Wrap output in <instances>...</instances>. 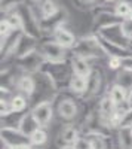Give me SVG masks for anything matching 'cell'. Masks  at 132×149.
Segmentation results:
<instances>
[{
  "instance_id": "obj_1",
  "label": "cell",
  "mask_w": 132,
  "mask_h": 149,
  "mask_svg": "<svg viewBox=\"0 0 132 149\" xmlns=\"http://www.w3.org/2000/svg\"><path fill=\"white\" fill-rule=\"evenodd\" d=\"M40 72L52 81L56 91H68L70 79L73 76V69H71L70 60L65 63H47L46 61Z\"/></svg>"
},
{
  "instance_id": "obj_2",
  "label": "cell",
  "mask_w": 132,
  "mask_h": 149,
  "mask_svg": "<svg viewBox=\"0 0 132 149\" xmlns=\"http://www.w3.org/2000/svg\"><path fill=\"white\" fill-rule=\"evenodd\" d=\"M71 55H76V57H82L85 60H98L102 58L105 55L104 52V48L100 42V37L98 34H89V36H83L80 39H77L74 48L71 49Z\"/></svg>"
},
{
  "instance_id": "obj_3",
  "label": "cell",
  "mask_w": 132,
  "mask_h": 149,
  "mask_svg": "<svg viewBox=\"0 0 132 149\" xmlns=\"http://www.w3.org/2000/svg\"><path fill=\"white\" fill-rule=\"evenodd\" d=\"M39 51L47 63H65L70 60V49L61 46L54 39L39 43Z\"/></svg>"
},
{
  "instance_id": "obj_4",
  "label": "cell",
  "mask_w": 132,
  "mask_h": 149,
  "mask_svg": "<svg viewBox=\"0 0 132 149\" xmlns=\"http://www.w3.org/2000/svg\"><path fill=\"white\" fill-rule=\"evenodd\" d=\"M16 61V66L22 70V73H30V74H36V73H40L43 64L46 63V60L43 58V55L40 54V51H33L24 57L15 58Z\"/></svg>"
},
{
  "instance_id": "obj_5",
  "label": "cell",
  "mask_w": 132,
  "mask_h": 149,
  "mask_svg": "<svg viewBox=\"0 0 132 149\" xmlns=\"http://www.w3.org/2000/svg\"><path fill=\"white\" fill-rule=\"evenodd\" d=\"M54 102H56V113L58 116L70 122L77 118L79 115V104L76 102L74 97H67V95H63V97H58Z\"/></svg>"
},
{
  "instance_id": "obj_6",
  "label": "cell",
  "mask_w": 132,
  "mask_h": 149,
  "mask_svg": "<svg viewBox=\"0 0 132 149\" xmlns=\"http://www.w3.org/2000/svg\"><path fill=\"white\" fill-rule=\"evenodd\" d=\"M122 18L117 17L113 9L107 8L102 10H98V14H95L94 21H92V31L94 33H98L104 29H109L111 26H117V24H122Z\"/></svg>"
},
{
  "instance_id": "obj_7",
  "label": "cell",
  "mask_w": 132,
  "mask_h": 149,
  "mask_svg": "<svg viewBox=\"0 0 132 149\" xmlns=\"http://www.w3.org/2000/svg\"><path fill=\"white\" fill-rule=\"evenodd\" d=\"M0 136H2V143L3 146L8 148H19L22 145L30 143V137L25 136L19 128H14V127H2V131H0Z\"/></svg>"
},
{
  "instance_id": "obj_8",
  "label": "cell",
  "mask_w": 132,
  "mask_h": 149,
  "mask_svg": "<svg viewBox=\"0 0 132 149\" xmlns=\"http://www.w3.org/2000/svg\"><path fill=\"white\" fill-rule=\"evenodd\" d=\"M54 110H55L54 102H42V103H36L30 112L34 116L36 122L39 124V127L45 128L51 124L54 118Z\"/></svg>"
},
{
  "instance_id": "obj_9",
  "label": "cell",
  "mask_w": 132,
  "mask_h": 149,
  "mask_svg": "<svg viewBox=\"0 0 132 149\" xmlns=\"http://www.w3.org/2000/svg\"><path fill=\"white\" fill-rule=\"evenodd\" d=\"M101 36L102 39L109 40L111 43H116V45H120L123 48H132V42L129 39H126V36L123 34L122 29H120V24H117V26H111L109 29H104L98 33H95Z\"/></svg>"
},
{
  "instance_id": "obj_10",
  "label": "cell",
  "mask_w": 132,
  "mask_h": 149,
  "mask_svg": "<svg viewBox=\"0 0 132 149\" xmlns=\"http://www.w3.org/2000/svg\"><path fill=\"white\" fill-rule=\"evenodd\" d=\"M102 88V73L98 69H92L91 74L88 76V85H86V93L83 94V100H91L97 97Z\"/></svg>"
},
{
  "instance_id": "obj_11",
  "label": "cell",
  "mask_w": 132,
  "mask_h": 149,
  "mask_svg": "<svg viewBox=\"0 0 132 149\" xmlns=\"http://www.w3.org/2000/svg\"><path fill=\"white\" fill-rule=\"evenodd\" d=\"M36 86H37V81L33 74L30 73H22L18 76L16 84H15V88L18 90L19 94L25 95V97H33L36 93Z\"/></svg>"
},
{
  "instance_id": "obj_12",
  "label": "cell",
  "mask_w": 132,
  "mask_h": 149,
  "mask_svg": "<svg viewBox=\"0 0 132 149\" xmlns=\"http://www.w3.org/2000/svg\"><path fill=\"white\" fill-rule=\"evenodd\" d=\"M52 39H54L55 42H58L61 46L70 49V51L74 48V45H76V42H77V37L71 33V30H68L65 26L56 29V30L52 33Z\"/></svg>"
},
{
  "instance_id": "obj_13",
  "label": "cell",
  "mask_w": 132,
  "mask_h": 149,
  "mask_svg": "<svg viewBox=\"0 0 132 149\" xmlns=\"http://www.w3.org/2000/svg\"><path fill=\"white\" fill-rule=\"evenodd\" d=\"M39 39H36V37H31L28 34H22L21 37V40L15 49V58H19V57H24V55H27L33 51H37L39 49Z\"/></svg>"
},
{
  "instance_id": "obj_14",
  "label": "cell",
  "mask_w": 132,
  "mask_h": 149,
  "mask_svg": "<svg viewBox=\"0 0 132 149\" xmlns=\"http://www.w3.org/2000/svg\"><path fill=\"white\" fill-rule=\"evenodd\" d=\"M36 6H39V14H36L39 18V21L42 19H47L54 15H56L63 8L58 5L56 0H40L39 3H36Z\"/></svg>"
},
{
  "instance_id": "obj_15",
  "label": "cell",
  "mask_w": 132,
  "mask_h": 149,
  "mask_svg": "<svg viewBox=\"0 0 132 149\" xmlns=\"http://www.w3.org/2000/svg\"><path fill=\"white\" fill-rule=\"evenodd\" d=\"M100 37V42L104 48V52L107 57H119V58H125V57H129L132 55V48H123L120 45H116V43H111L109 40L102 39L101 36Z\"/></svg>"
},
{
  "instance_id": "obj_16",
  "label": "cell",
  "mask_w": 132,
  "mask_h": 149,
  "mask_svg": "<svg viewBox=\"0 0 132 149\" xmlns=\"http://www.w3.org/2000/svg\"><path fill=\"white\" fill-rule=\"evenodd\" d=\"M70 64H71V69H73V73L74 74H80V76H85L88 78L91 72H92V66H91V61L89 60H85L82 57H76V55H71L70 57Z\"/></svg>"
},
{
  "instance_id": "obj_17",
  "label": "cell",
  "mask_w": 132,
  "mask_h": 149,
  "mask_svg": "<svg viewBox=\"0 0 132 149\" xmlns=\"http://www.w3.org/2000/svg\"><path fill=\"white\" fill-rule=\"evenodd\" d=\"M80 131L79 128L74 125V124H67V125L61 130V134H59V139L63 142V146H73L79 137H80Z\"/></svg>"
},
{
  "instance_id": "obj_18",
  "label": "cell",
  "mask_w": 132,
  "mask_h": 149,
  "mask_svg": "<svg viewBox=\"0 0 132 149\" xmlns=\"http://www.w3.org/2000/svg\"><path fill=\"white\" fill-rule=\"evenodd\" d=\"M86 85H88V78L73 73L68 85V93H71L74 97H83V94L86 93Z\"/></svg>"
},
{
  "instance_id": "obj_19",
  "label": "cell",
  "mask_w": 132,
  "mask_h": 149,
  "mask_svg": "<svg viewBox=\"0 0 132 149\" xmlns=\"http://www.w3.org/2000/svg\"><path fill=\"white\" fill-rule=\"evenodd\" d=\"M107 95H109L111 98V102L119 106V104H123L128 102V95H129V91L126 88H123L122 85H119V84H113L109 91H107Z\"/></svg>"
},
{
  "instance_id": "obj_20",
  "label": "cell",
  "mask_w": 132,
  "mask_h": 149,
  "mask_svg": "<svg viewBox=\"0 0 132 149\" xmlns=\"http://www.w3.org/2000/svg\"><path fill=\"white\" fill-rule=\"evenodd\" d=\"M18 128H19L24 134H25V136H28V137H30V136L39 128V124L36 122L34 116L31 115V112H27V113H24V115H22Z\"/></svg>"
},
{
  "instance_id": "obj_21",
  "label": "cell",
  "mask_w": 132,
  "mask_h": 149,
  "mask_svg": "<svg viewBox=\"0 0 132 149\" xmlns=\"http://www.w3.org/2000/svg\"><path fill=\"white\" fill-rule=\"evenodd\" d=\"M117 139L120 149H132V128L120 127L117 130Z\"/></svg>"
},
{
  "instance_id": "obj_22",
  "label": "cell",
  "mask_w": 132,
  "mask_h": 149,
  "mask_svg": "<svg viewBox=\"0 0 132 149\" xmlns=\"http://www.w3.org/2000/svg\"><path fill=\"white\" fill-rule=\"evenodd\" d=\"M10 107L12 112H16V113H24L25 109L28 107V97L22 95V94H15L10 97Z\"/></svg>"
},
{
  "instance_id": "obj_23",
  "label": "cell",
  "mask_w": 132,
  "mask_h": 149,
  "mask_svg": "<svg viewBox=\"0 0 132 149\" xmlns=\"http://www.w3.org/2000/svg\"><path fill=\"white\" fill-rule=\"evenodd\" d=\"M131 10H132V3H129L128 0H119L113 6V12L122 19H126L131 17Z\"/></svg>"
},
{
  "instance_id": "obj_24",
  "label": "cell",
  "mask_w": 132,
  "mask_h": 149,
  "mask_svg": "<svg viewBox=\"0 0 132 149\" xmlns=\"http://www.w3.org/2000/svg\"><path fill=\"white\" fill-rule=\"evenodd\" d=\"M30 143L36 148H42L47 143V133L45 128L39 127L37 130H36L31 136H30Z\"/></svg>"
},
{
  "instance_id": "obj_25",
  "label": "cell",
  "mask_w": 132,
  "mask_h": 149,
  "mask_svg": "<svg viewBox=\"0 0 132 149\" xmlns=\"http://www.w3.org/2000/svg\"><path fill=\"white\" fill-rule=\"evenodd\" d=\"M116 84L122 85L123 88H126L128 91H132V72H129V70H123V69H122V72L117 74V81H116Z\"/></svg>"
},
{
  "instance_id": "obj_26",
  "label": "cell",
  "mask_w": 132,
  "mask_h": 149,
  "mask_svg": "<svg viewBox=\"0 0 132 149\" xmlns=\"http://www.w3.org/2000/svg\"><path fill=\"white\" fill-rule=\"evenodd\" d=\"M74 5V8H77L79 10H88L91 8H95L98 0H71Z\"/></svg>"
},
{
  "instance_id": "obj_27",
  "label": "cell",
  "mask_w": 132,
  "mask_h": 149,
  "mask_svg": "<svg viewBox=\"0 0 132 149\" xmlns=\"http://www.w3.org/2000/svg\"><path fill=\"white\" fill-rule=\"evenodd\" d=\"M120 29H122L123 34L126 36V39H129L132 42V18L123 19L122 24H120Z\"/></svg>"
},
{
  "instance_id": "obj_28",
  "label": "cell",
  "mask_w": 132,
  "mask_h": 149,
  "mask_svg": "<svg viewBox=\"0 0 132 149\" xmlns=\"http://www.w3.org/2000/svg\"><path fill=\"white\" fill-rule=\"evenodd\" d=\"M107 66L110 70H120L122 69V58L119 57H109L107 58Z\"/></svg>"
},
{
  "instance_id": "obj_29",
  "label": "cell",
  "mask_w": 132,
  "mask_h": 149,
  "mask_svg": "<svg viewBox=\"0 0 132 149\" xmlns=\"http://www.w3.org/2000/svg\"><path fill=\"white\" fill-rule=\"evenodd\" d=\"M73 148L74 149H92V146H91V143H89V140H88V137L85 134L80 136L79 140L73 145Z\"/></svg>"
},
{
  "instance_id": "obj_30",
  "label": "cell",
  "mask_w": 132,
  "mask_h": 149,
  "mask_svg": "<svg viewBox=\"0 0 132 149\" xmlns=\"http://www.w3.org/2000/svg\"><path fill=\"white\" fill-rule=\"evenodd\" d=\"M131 125H132V107H129V110L122 118V127H131Z\"/></svg>"
},
{
  "instance_id": "obj_31",
  "label": "cell",
  "mask_w": 132,
  "mask_h": 149,
  "mask_svg": "<svg viewBox=\"0 0 132 149\" xmlns=\"http://www.w3.org/2000/svg\"><path fill=\"white\" fill-rule=\"evenodd\" d=\"M122 69H123V70H129V72H132V55L122 58Z\"/></svg>"
},
{
  "instance_id": "obj_32",
  "label": "cell",
  "mask_w": 132,
  "mask_h": 149,
  "mask_svg": "<svg viewBox=\"0 0 132 149\" xmlns=\"http://www.w3.org/2000/svg\"><path fill=\"white\" fill-rule=\"evenodd\" d=\"M16 149H34V146H33L31 143H27V145H22V146H19V148H16Z\"/></svg>"
},
{
  "instance_id": "obj_33",
  "label": "cell",
  "mask_w": 132,
  "mask_h": 149,
  "mask_svg": "<svg viewBox=\"0 0 132 149\" xmlns=\"http://www.w3.org/2000/svg\"><path fill=\"white\" fill-rule=\"evenodd\" d=\"M102 2H104L105 5H111V3H117L119 0H102Z\"/></svg>"
},
{
  "instance_id": "obj_34",
  "label": "cell",
  "mask_w": 132,
  "mask_h": 149,
  "mask_svg": "<svg viewBox=\"0 0 132 149\" xmlns=\"http://www.w3.org/2000/svg\"><path fill=\"white\" fill-rule=\"evenodd\" d=\"M128 103H129V106L132 107V91H129V95H128Z\"/></svg>"
},
{
  "instance_id": "obj_35",
  "label": "cell",
  "mask_w": 132,
  "mask_h": 149,
  "mask_svg": "<svg viewBox=\"0 0 132 149\" xmlns=\"http://www.w3.org/2000/svg\"><path fill=\"white\" fill-rule=\"evenodd\" d=\"M58 149H74L73 146H59Z\"/></svg>"
},
{
  "instance_id": "obj_36",
  "label": "cell",
  "mask_w": 132,
  "mask_h": 149,
  "mask_svg": "<svg viewBox=\"0 0 132 149\" xmlns=\"http://www.w3.org/2000/svg\"><path fill=\"white\" fill-rule=\"evenodd\" d=\"M5 149H15V148H8V146H5Z\"/></svg>"
},
{
  "instance_id": "obj_37",
  "label": "cell",
  "mask_w": 132,
  "mask_h": 149,
  "mask_svg": "<svg viewBox=\"0 0 132 149\" xmlns=\"http://www.w3.org/2000/svg\"><path fill=\"white\" fill-rule=\"evenodd\" d=\"M129 18H132V10H131V17H129Z\"/></svg>"
},
{
  "instance_id": "obj_38",
  "label": "cell",
  "mask_w": 132,
  "mask_h": 149,
  "mask_svg": "<svg viewBox=\"0 0 132 149\" xmlns=\"http://www.w3.org/2000/svg\"><path fill=\"white\" fill-rule=\"evenodd\" d=\"M131 128H132V125H131Z\"/></svg>"
},
{
  "instance_id": "obj_39",
  "label": "cell",
  "mask_w": 132,
  "mask_h": 149,
  "mask_svg": "<svg viewBox=\"0 0 132 149\" xmlns=\"http://www.w3.org/2000/svg\"><path fill=\"white\" fill-rule=\"evenodd\" d=\"M22 2H24V0H22Z\"/></svg>"
}]
</instances>
